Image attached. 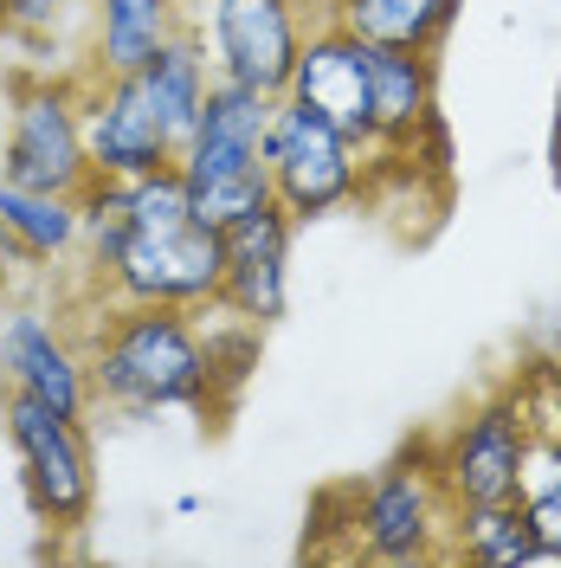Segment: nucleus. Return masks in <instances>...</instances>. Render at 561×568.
Returning a JSON list of instances; mask_svg holds the SVG:
<instances>
[{
    "mask_svg": "<svg viewBox=\"0 0 561 568\" xmlns=\"http://www.w3.org/2000/svg\"><path fill=\"white\" fill-rule=\"evenodd\" d=\"M0 265H7L13 278H27V272H33V265H27V252L13 246V233H7V226H0Z\"/></svg>",
    "mask_w": 561,
    "mask_h": 568,
    "instance_id": "nucleus-21",
    "label": "nucleus"
},
{
    "mask_svg": "<svg viewBox=\"0 0 561 568\" xmlns=\"http://www.w3.org/2000/svg\"><path fill=\"white\" fill-rule=\"evenodd\" d=\"M290 240H297V220L265 201L246 220L226 226V284H220V311L226 317L252 323V329H272L290 304Z\"/></svg>",
    "mask_w": 561,
    "mask_h": 568,
    "instance_id": "nucleus-13",
    "label": "nucleus"
},
{
    "mask_svg": "<svg viewBox=\"0 0 561 568\" xmlns=\"http://www.w3.org/2000/svg\"><path fill=\"white\" fill-rule=\"evenodd\" d=\"M0 388H7V375H0Z\"/></svg>",
    "mask_w": 561,
    "mask_h": 568,
    "instance_id": "nucleus-24",
    "label": "nucleus"
},
{
    "mask_svg": "<svg viewBox=\"0 0 561 568\" xmlns=\"http://www.w3.org/2000/svg\"><path fill=\"white\" fill-rule=\"evenodd\" d=\"M13 297H20V278H13V272L0 265V317H7V304H13Z\"/></svg>",
    "mask_w": 561,
    "mask_h": 568,
    "instance_id": "nucleus-22",
    "label": "nucleus"
},
{
    "mask_svg": "<svg viewBox=\"0 0 561 568\" xmlns=\"http://www.w3.org/2000/svg\"><path fill=\"white\" fill-rule=\"evenodd\" d=\"M84 91V149L98 181H136L175 169V142L155 123V110L136 98L130 71H78Z\"/></svg>",
    "mask_w": 561,
    "mask_h": 568,
    "instance_id": "nucleus-11",
    "label": "nucleus"
},
{
    "mask_svg": "<svg viewBox=\"0 0 561 568\" xmlns=\"http://www.w3.org/2000/svg\"><path fill=\"white\" fill-rule=\"evenodd\" d=\"M316 7L361 45H400V52H439L458 20V0H316Z\"/></svg>",
    "mask_w": 561,
    "mask_h": 568,
    "instance_id": "nucleus-17",
    "label": "nucleus"
},
{
    "mask_svg": "<svg viewBox=\"0 0 561 568\" xmlns=\"http://www.w3.org/2000/svg\"><path fill=\"white\" fill-rule=\"evenodd\" d=\"M226 284V226L187 201L175 169L123 181V240L78 304H169L213 311Z\"/></svg>",
    "mask_w": 561,
    "mask_h": 568,
    "instance_id": "nucleus-2",
    "label": "nucleus"
},
{
    "mask_svg": "<svg viewBox=\"0 0 561 568\" xmlns=\"http://www.w3.org/2000/svg\"><path fill=\"white\" fill-rule=\"evenodd\" d=\"M446 556L478 562V568H549V549L536 542L517 497H503V504H458Z\"/></svg>",
    "mask_w": 561,
    "mask_h": 568,
    "instance_id": "nucleus-18",
    "label": "nucleus"
},
{
    "mask_svg": "<svg viewBox=\"0 0 561 568\" xmlns=\"http://www.w3.org/2000/svg\"><path fill=\"white\" fill-rule=\"evenodd\" d=\"M0 175L45 194H84L91 187V149H84V91L78 78H13L7 123H0Z\"/></svg>",
    "mask_w": 561,
    "mask_h": 568,
    "instance_id": "nucleus-5",
    "label": "nucleus"
},
{
    "mask_svg": "<svg viewBox=\"0 0 561 568\" xmlns=\"http://www.w3.org/2000/svg\"><path fill=\"white\" fill-rule=\"evenodd\" d=\"M368 84H375V162H420L446 155V123H439V71L432 52H400V45H368Z\"/></svg>",
    "mask_w": 561,
    "mask_h": 568,
    "instance_id": "nucleus-12",
    "label": "nucleus"
},
{
    "mask_svg": "<svg viewBox=\"0 0 561 568\" xmlns=\"http://www.w3.org/2000/svg\"><path fill=\"white\" fill-rule=\"evenodd\" d=\"M71 7H84V0H0V27L20 39H45Z\"/></svg>",
    "mask_w": 561,
    "mask_h": 568,
    "instance_id": "nucleus-20",
    "label": "nucleus"
},
{
    "mask_svg": "<svg viewBox=\"0 0 561 568\" xmlns=\"http://www.w3.org/2000/svg\"><path fill=\"white\" fill-rule=\"evenodd\" d=\"M549 162H555V181H561V104H555V130H549Z\"/></svg>",
    "mask_w": 561,
    "mask_h": 568,
    "instance_id": "nucleus-23",
    "label": "nucleus"
},
{
    "mask_svg": "<svg viewBox=\"0 0 561 568\" xmlns=\"http://www.w3.org/2000/svg\"><path fill=\"white\" fill-rule=\"evenodd\" d=\"M0 394H27L52 414L84 420L91 414V382H84V343H78V323L13 297L7 317H0Z\"/></svg>",
    "mask_w": 561,
    "mask_h": 568,
    "instance_id": "nucleus-10",
    "label": "nucleus"
},
{
    "mask_svg": "<svg viewBox=\"0 0 561 568\" xmlns=\"http://www.w3.org/2000/svg\"><path fill=\"white\" fill-rule=\"evenodd\" d=\"M349 536L368 562H439L452 536V497L432 471V453L414 446L407 459L381 465L349 491Z\"/></svg>",
    "mask_w": 561,
    "mask_h": 568,
    "instance_id": "nucleus-7",
    "label": "nucleus"
},
{
    "mask_svg": "<svg viewBox=\"0 0 561 568\" xmlns=\"http://www.w3.org/2000/svg\"><path fill=\"white\" fill-rule=\"evenodd\" d=\"M265 175H272V201L297 226H310L329 213H349L368 194V142H355L323 110L278 98L265 130Z\"/></svg>",
    "mask_w": 561,
    "mask_h": 568,
    "instance_id": "nucleus-4",
    "label": "nucleus"
},
{
    "mask_svg": "<svg viewBox=\"0 0 561 568\" xmlns=\"http://www.w3.org/2000/svg\"><path fill=\"white\" fill-rule=\"evenodd\" d=\"M529 414L517 394H497V400H478L452 433L426 439L432 453V471L446 497L458 504H503V497L523 491V465H529Z\"/></svg>",
    "mask_w": 561,
    "mask_h": 568,
    "instance_id": "nucleus-9",
    "label": "nucleus"
},
{
    "mask_svg": "<svg viewBox=\"0 0 561 568\" xmlns=\"http://www.w3.org/2000/svg\"><path fill=\"white\" fill-rule=\"evenodd\" d=\"M272 91L252 84H226L213 78L201 123L187 130V142L175 149V175L187 187V201L207 213L213 226H233L252 207L272 201V175H265V130H272Z\"/></svg>",
    "mask_w": 561,
    "mask_h": 568,
    "instance_id": "nucleus-3",
    "label": "nucleus"
},
{
    "mask_svg": "<svg viewBox=\"0 0 561 568\" xmlns=\"http://www.w3.org/2000/svg\"><path fill=\"white\" fill-rule=\"evenodd\" d=\"M0 226L13 233L33 272L78 258V194H45V187H20L0 175Z\"/></svg>",
    "mask_w": 561,
    "mask_h": 568,
    "instance_id": "nucleus-19",
    "label": "nucleus"
},
{
    "mask_svg": "<svg viewBox=\"0 0 561 568\" xmlns=\"http://www.w3.org/2000/svg\"><path fill=\"white\" fill-rule=\"evenodd\" d=\"M91 13V52L84 71H136L155 45L187 27V0H84Z\"/></svg>",
    "mask_w": 561,
    "mask_h": 568,
    "instance_id": "nucleus-16",
    "label": "nucleus"
},
{
    "mask_svg": "<svg viewBox=\"0 0 561 568\" xmlns=\"http://www.w3.org/2000/svg\"><path fill=\"white\" fill-rule=\"evenodd\" d=\"M78 343H84V382L91 407L116 420H155V414H220L226 407V362L213 343L207 311H169V304H84Z\"/></svg>",
    "mask_w": 561,
    "mask_h": 568,
    "instance_id": "nucleus-1",
    "label": "nucleus"
},
{
    "mask_svg": "<svg viewBox=\"0 0 561 568\" xmlns=\"http://www.w3.org/2000/svg\"><path fill=\"white\" fill-rule=\"evenodd\" d=\"M316 20H323L316 0H187V27L201 39L213 78L272 91V98H284Z\"/></svg>",
    "mask_w": 561,
    "mask_h": 568,
    "instance_id": "nucleus-8",
    "label": "nucleus"
},
{
    "mask_svg": "<svg viewBox=\"0 0 561 568\" xmlns=\"http://www.w3.org/2000/svg\"><path fill=\"white\" fill-rule=\"evenodd\" d=\"M284 98L323 110L329 123H343L355 142H375V84H368V45L343 33L336 20H316L304 33V52L290 65Z\"/></svg>",
    "mask_w": 561,
    "mask_h": 568,
    "instance_id": "nucleus-14",
    "label": "nucleus"
},
{
    "mask_svg": "<svg viewBox=\"0 0 561 568\" xmlns=\"http://www.w3.org/2000/svg\"><path fill=\"white\" fill-rule=\"evenodd\" d=\"M0 426H7V446H13L20 491L33 504V517L59 536L84 530L98 510V459H91L84 420L52 414L27 394H0Z\"/></svg>",
    "mask_w": 561,
    "mask_h": 568,
    "instance_id": "nucleus-6",
    "label": "nucleus"
},
{
    "mask_svg": "<svg viewBox=\"0 0 561 568\" xmlns=\"http://www.w3.org/2000/svg\"><path fill=\"white\" fill-rule=\"evenodd\" d=\"M130 84H136L142 104L155 110V123L169 130V142L181 149L187 130L201 123V104H207V91H213V65H207V52H201V39H194V27H181L169 45H155L130 71Z\"/></svg>",
    "mask_w": 561,
    "mask_h": 568,
    "instance_id": "nucleus-15",
    "label": "nucleus"
}]
</instances>
